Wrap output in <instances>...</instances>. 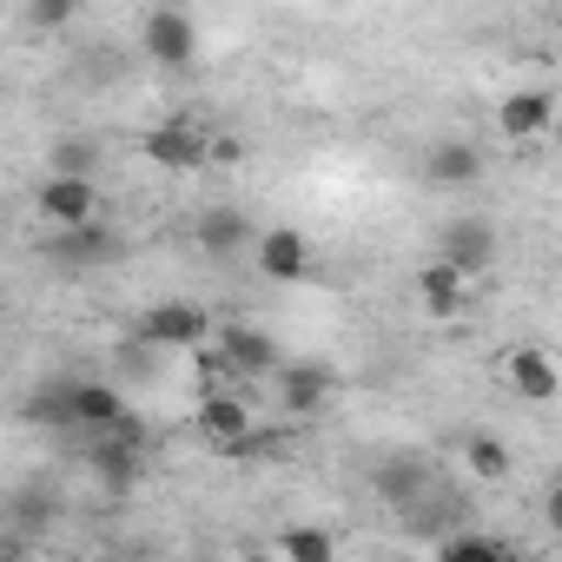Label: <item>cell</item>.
Returning <instances> with one entry per match:
<instances>
[{
    "label": "cell",
    "mask_w": 562,
    "mask_h": 562,
    "mask_svg": "<svg viewBox=\"0 0 562 562\" xmlns=\"http://www.w3.org/2000/svg\"><path fill=\"white\" fill-rule=\"evenodd\" d=\"M205 338H212V318H205V305H192V299H159V305L139 312V345H146V351H192V345H205Z\"/></svg>",
    "instance_id": "5"
},
{
    "label": "cell",
    "mask_w": 562,
    "mask_h": 562,
    "mask_svg": "<svg viewBox=\"0 0 562 562\" xmlns=\"http://www.w3.org/2000/svg\"><path fill=\"white\" fill-rule=\"evenodd\" d=\"M139 54L159 67V74H186L199 60V21L186 8H153L139 14Z\"/></svg>",
    "instance_id": "3"
},
{
    "label": "cell",
    "mask_w": 562,
    "mask_h": 562,
    "mask_svg": "<svg viewBox=\"0 0 562 562\" xmlns=\"http://www.w3.org/2000/svg\"><path fill=\"white\" fill-rule=\"evenodd\" d=\"M100 166V146L93 139H67L60 153H54V172H93Z\"/></svg>",
    "instance_id": "24"
},
{
    "label": "cell",
    "mask_w": 562,
    "mask_h": 562,
    "mask_svg": "<svg viewBox=\"0 0 562 562\" xmlns=\"http://www.w3.org/2000/svg\"><path fill=\"white\" fill-rule=\"evenodd\" d=\"M463 470L476 476V483H509V443L503 437H490V430H476V437H463Z\"/></svg>",
    "instance_id": "18"
},
{
    "label": "cell",
    "mask_w": 562,
    "mask_h": 562,
    "mask_svg": "<svg viewBox=\"0 0 562 562\" xmlns=\"http://www.w3.org/2000/svg\"><path fill=\"white\" fill-rule=\"evenodd\" d=\"M212 351L225 358L232 378H271V364H278V338L258 331V325H225V331H212Z\"/></svg>",
    "instance_id": "13"
},
{
    "label": "cell",
    "mask_w": 562,
    "mask_h": 562,
    "mask_svg": "<svg viewBox=\"0 0 562 562\" xmlns=\"http://www.w3.org/2000/svg\"><path fill=\"white\" fill-rule=\"evenodd\" d=\"M437 555H450V562H509V542H496V536H443Z\"/></svg>",
    "instance_id": "22"
},
{
    "label": "cell",
    "mask_w": 562,
    "mask_h": 562,
    "mask_svg": "<svg viewBox=\"0 0 562 562\" xmlns=\"http://www.w3.org/2000/svg\"><path fill=\"white\" fill-rule=\"evenodd\" d=\"M41 258H47V265H67V271L100 265V258H113V232L100 225V212L80 218V225H54V232L41 238Z\"/></svg>",
    "instance_id": "10"
},
{
    "label": "cell",
    "mask_w": 562,
    "mask_h": 562,
    "mask_svg": "<svg viewBox=\"0 0 562 562\" xmlns=\"http://www.w3.org/2000/svg\"><path fill=\"white\" fill-rule=\"evenodd\" d=\"M251 265H258V278H271V285H299V278H312V265H318V245L299 225H265V232H251Z\"/></svg>",
    "instance_id": "4"
},
{
    "label": "cell",
    "mask_w": 562,
    "mask_h": 562,
    "mask_svg": "<svg viewBox=\"0 0 562 562\" xmlns=\"http://www.w3.org/2000/svg\"><path fill=\"white\" fill-rule=\"evenodd\" d=\"M192 245H199L205 258H232V251L251 245V218H245L238 205H205V212L192 218Z\"/></svg>",
    "instance_id": "17"
},
{
    "label": "cell",
    "mask_w": 562,
    "mask_h": 562,
    "mask_svg": "<svg viewBox=\"0 0 562 562\" xmlns=\"http://www.w3.org/2000/svg\"><path fill=\"white\" fill-rule=\"evenodd\" d=\"M146 424L126 411L120 424H106V430H93V443H87V470H93V483L100 490H113V496H126V490H139V476H146Z\"/></svg>",
    "instance_id": "1"
},
{
    "label": "cell",
    "mask_w": 562,
    "mask_h": 562,
    "mask_svg": "<svg viewBox=\"0 0 562 562\" xmlns=\"http://www.w3.org/2000/svg\"><path fill=\"white\" fill-rule=\"evenodd\" d=\"M21 14H27V27H34V34H67V27L87 14V0H27Z\"/></svg>",
    "instance_id": "20"
},
{
    "label": "cell",
    "mask_w": 562,
    "mask_h": 562,
    "mask_svg": "<svg viewBox=\"0 0 562 562\" xmlns=\"http://www.w3.org/2000/svg\"><path fill=\"white\" fill-rule=\"evenodd\" d=\"M424 179H430L437 192H463V186H476V179H483V146H476V139H430V153H424Z\"/></svg>",
    "instance_id": "15"
},
{
    "label": "cell",
    "mask_w": 562,
    "mask_h": 562,
    "mask_svg": "<svg viewBox=\"0 0 562 562\" xmlns=\"http://www.w3.org/2000/svg\"><path fill=\"white\" fill-rule=\"evenodd\" d=\"M503 384H509L522 404H555L562 371H555V358H549L542 345H516V351L503 358Z\"/></svg>",
    "instance_id": "14"
},
{
    "label": "cell",
    "mask_w": 562,
    "mask_h": 562,
    "mask_svg": "<svg viewBox=\"0 0 562 562\" xmlns=\"http://www.w3.org/2000/svg\"><path fill=\"white\" fill-rule=\"evenodd\" d=\"M378 490H384L391 503H417V496H424V463H417V457L384 463V470H378Z\"/></svg>",
    "instance_id": "21"
},
{
    "label": "cell",
    "mask_w": 562,
    "mask_h": 562,
    "mask_svg": "<svg viewBox=\"0 0 562 562\" xmlns=\"http://www.w3.org/2000/svg\"><path fill=\"white\" fill-rule=\"evenodd\" d=\"M139 153L159 166V172H205V153H212V133L199 126V120H159V126H146L139 133Z\"/></svg>",
    "instance_id": "6"
},
{
    "label": "cell",
    "mask_w": 562,
    "mask_h": 562,
    "mask_svg": "<svg viewBox=\"0 0 562 562\" xmlns=\"http://www.w3.org/2000/svg\"><path fill=\"white\" fill-rule=\"evenodd\" d=\"M34 212H41L47 225H80V218H93V212H100L93 172H47V179L34 186Z\"/></svg>",
    "instance_id": "7"
},
{
    "label": "cell",
    "mask_w": 562,
    "mask_h": 562,
    "mask_svg": "<svg viewBox=\"0 0 562 562\" xmlns=\"http://www.w3.org/2000/svg\"><path fill=\"white\" fill-rule=\"evenodd\" d=\"M192 424L212 450L238 443L251 424H258V404H251V378H218V384H199V404H192Z\"/></svg>",
    "instance_id": "2"
},
{
    "label": "cell",
    "mask_w": 562,
    "mask_h": 562,
    "mask_svg": "<svg viewBox=\"0 0 562 562\" xmlns=\"http://www.w3.org/2000/svg\"><path fill=\"white\" fill-rule=\"evenodd\" d=\"M271 378H278V411H285V417H318L338 397V378L325 364H285V358H278Z\"/></svg>",
    "instance_id": "8"
},
{
    "label": "cell",
    "mask_w": 562,
    "mask_h": 562,
    "mask_svg": "<svg viewBox=\"0 0 562 562\" xmlns=\"http://www.w3.org/2000/svg\"><path fill=\"white\" fill-rule=\"evenodd\" d=\"M27 424H47V430H67V384H41L27 404H21Z\"/></svg>",
    "instance_id": "23"
},
{
    "label": "cell",
    "mask_w": 562,
    "mask_h": 562,
    "mask_svg": "<svg viewBox=\"0 0 562 562\" xmlns=\"http://www.w3.org/2000/svg\"><path fill=\"white\" fill-rule=\"evenodd\" d=\"M555 126V93L549 87H509L503 100H496V133L503 139H542Z\"/></svg>",
    "instance_id": "9"
},
{
    "label": "cell",
    "mask_w": 562,
    "mask_h": 562,
    "mask_svg": "<svg viewBox=\"0 0 562 562\" xmlns=\"http://www.w3.org/2000/svg\"><path fill=\"white\" fill-rule=\"evenodd\" d=\"M437 245H443L437 258H450L457 271H470V278H476V271L496 258V225H490V218H476V212H463V218H450V225H443V238H437Z\"/></svg>",
    "instance_id": "16"
},
{
    "label": "cell",
    "mask_w": 562,
    "mask_h": 562,
    "mask_svg": "<svg viewBox=\"0 0 562 562\" xmlns=\"http://www.w3.org/2000/svg\"><path fill=\"white\" fill-rule=\"evenodd\" d=\"M271 549L292 555V562H331V555H338V536H331V529H285Z\"/></svg>",
    "instance_id": "19"
},
{
    "label": "cell",
    "mask_w": 562,
    "mask_h": 562,
    "mask_svg": "<svg viewBox=\"0 0 562 562\" xmlns=\"http://www.w3.org/2000/svg\"><path fill=\"white\" fill-rule=\"evenodd\" d=\"M133 404H126V391L113 384V378H74L67 384V430H106V424H120Z\"/></svg>",
    "instance_id": "11"
},
{
    "label": "cell",
    "mask_w": 562,
    "mask_h": 562,
    "mask_svg": "<svg viewBox=\"0 0 562 562\" xmlns=\"http://www.w3.org/2000/svg\"><path fill=\"white\" fill-rule=\"evenodd\" d=\"M417 305L437 318V325H457L470 312V271H457L450 258H430L417 271Z\"/></svg>",
    "instance_id": "12"
}]
</instances>
